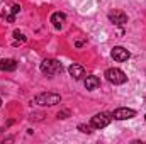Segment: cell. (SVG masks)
<instances>
[{"label":"cell","instance_id":"obj_1","mask_svg":"<svg viewBox=\"0 0 146 144\" xmlns=\"http://www.w3.org/2000/svg\"><path fill=\"white\" fill-rule=\"evenodd\" d=\"M19 12H21L19 3H3L0 7V17L5 22H15V17H17Z\"/></svg>","mask_w":146,"mask_h":144},{"label":"cell","instance_id":"obj_2","mask_svg":"<svg viewBox=\"0 0 146 144\" xmlns=\"http://www.w3.org/2000/svg\"><path fill=\"white\" fill-rule=\"evenodd\" d=\"M61 102V97L58 93H37L34 97V104L42 105V107H53Z\"/></svg>","mask_w":146,"mask_h":144},{"label":"cell","instance_id":"obj_3","mask_svg":"<svg viewBox=\"0 0 146 144\" xmlns=\"http://www.w3.org/2000/svg\"><path fill=\"white\" fill-rule=\"evenodd\" d=\"M39 68H41V71L44 73V75H48V76H54V75H60V73L63 71L61 63L56 61V59H44Z\"/></svg>","mask_w":146,"mask_h":144},{"label":"cell","instance_id":"obj_4","mask_svg":"<svg viewBox=\"0 0 146 144\" xmlns=\"http://www.w3.org/2000/svg\"><path fill=\"white\" fill-rule=\"evenodd\" d=\"M106 78H107V81L114 83V85H122V83L127 81L126 73L122 71V70H119V68H109V70H106Z\"/></svg>","mask_w":146,"mask_h":144},{"label":"cell","instance_id":"obj_5","mask_svg":"<svg viewBox=\"0 0 146 144\" xmlns=\"http://www.w3.org/2000/svg\"><path fill=\"white\" fill-rule=\"evenodd\" d=\"M110 120H112V114L102 112V114H97V115L92 117L90 126H92L94 129H104V127H107V126L110 124Z\"/></svg>","mask_w":146,"mask_h":144},{"label":"cell","instance_id":"obj_6","mask_svg":"<svg viewBox=\"0 0 146 144\" xmlns=\"http://www.w3.org/2000/svg\"><path fill=\"white\" fill-rule=\"evenodd\" d=\"M136 115V110L133 108H127V107H121V108H115L112 112V117L115 120H127V119H133Z\"/></svg>","mask_w":146,"mask_h":144},{"label":"cell","instance_id":"obj_7","mask_svg":"<svg viewBox=\"0 0 146 144\" xmlns=\"http://www.w3.org/2000/svg\"><path fill=\"white\" fill-rule=\"evenodd\" d=\"M112 58L115 59V61H119V63H122V61H127L129 58H131V53L126 49V48H122V46H115L114 49H112Z\"/></svg>","mask_w":146,"mask_h":144},{"label":"cell","instance_id":"obj_8","mask_svg":"<svg viewBox=\"0 0 146 144\" xmlns=\"http://www.w3.org/2000/svg\"><path fill=\"white\" fill-rule=\"evenodd\" d=\"M109 20L114 26H124L127 22V15L122 10H112L109 12Z\"/></svg>","mask_w":146,"mask_h":144},{"label":"cell","instance_id":"obj_9","mask_svg":"<svg viewBox=\"0 0 146 144\" xmlns=\"http://www.w3.org/2000/svg\"><path fill=\"white\" fill-rule=\"evenodd\" d=\"M68 73L72 75L75 80H82V78L85 76V70H83V66H80V65H75V63L68 66Z\"/></svg>","mask_w":146,"mask_h":144},{"label":"cell","instance_id":"obj_10","mask_svg":"<svg viewBox=\"0 0 146 144\" xmlns=\"http://www.w3.org/2000/svg\"><path fill=\"white\" fill-rule=\"evenodd\" d=\"M17 68V61L12 59V58H5L0 61V70L2 71H14Z\"/></svg>","mask_w":146,"mask_h":144},{"label":"cell","instance_id":"obj_11","mask_svg":"<svg viewBox=\"0 0 146 144\" xmlns=\"http://www.w3.org/2000/svg\"><path fill=\"white\" fill-rule=\"evenodd\" d=\"M65 20H66V15H65L63 12H54V14L51 15V22H53V26H54L56 29H61Z\"/></svg>","mask_w":146,"mask_h":144},{"label":"cell","instance_id":"obj_12","mask_svg":"<svg viewBox=\"0 0 146 144\" xmlns=\"http://www.w3.org/2000/svg\"><path fill=\"white\" fill-rule=\"evenodd\" d=\"M99 85H100V80H99V76H94V75H90V76H87V78H85V88H87V90H95Z\"/></svg>","mask_w":146,"mask_h":144},{"label":"cell","instance_id":"obj_13","mask_svg":"<svg viewBox=\"0 0 146 144\" xmlns=\"http://www.w3.org/2000/svg\"><path fill=\"white\" fill-rule=\"evenodd\" d=\"M90 129H92V126H85V124H78V131H80V132H83V134H90V132H92Z\"/></svg>","mask_w":146,"mask_h":144},{"label":"cell","instance_id":"obj_14","mask_svg":"<svg viewBox=\"0 0 146 144\" xmlns=\"http://www.w3.org/2000/svg\"><path fill=\"white\" fill-rule=\"evenodd\" d=\"M68 117H70V110H68V108L58 112V119H68Z\"/></svg>","mask_w":146,"mask_h":144},{"label":"cell","instance_id":"obj_15","mask_svg":"<svg viewBox=\"0 0 146 144\" xmlns=\"http://www.w3.org/2000/svg\"><path fill=\"white\" fill-rule=\"evenodd\" d=\"M14 37H15L17 41H21V42H24V41H26V36H24L22 32H19V31H14Z\"/></svg>","mask_w":146,"mask_h":144},{"label":"cell","instance_id":"obj_16","mask_svg":"<svg viewBox=\"0 0 146 144\" xmlns=\"http://www.w3.org/2000/svg\"><path fill=\"white\" fill-rule=\"evenodd\" d=\"M0 107H2V98H0Z\"/></svg>","mask_w":146,"mask_h":144},{"label":"cell","instance_id":"obj_17","mask_svg":"<svg viewBox=\"0 0 146 144\" xmlns=\"http://www.w3.org/2000/svg\"><path fill=\"white\" fill-rule=\"evenodd\" d=\"M145 119H146V117H145Z\"/></svg>","mask_w":146,"mask_h":144}]
</instances>
